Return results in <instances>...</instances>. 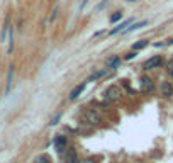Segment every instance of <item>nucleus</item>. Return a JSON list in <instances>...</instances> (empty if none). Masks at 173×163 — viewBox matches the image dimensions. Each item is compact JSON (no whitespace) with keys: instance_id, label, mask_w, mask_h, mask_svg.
Masks as SVG:
<instances>
[{"instance_id":"obj_16","label":"nucleus","mask_w":173,"mask_h":163,"mask_svg":"<svg viewBox=\"0 0 173 163\" xmlns=\"http://www.w3.org/2000/svg\"><path fill=\"white\" fill-rule=\"evenodd\" d=\"M14 49V27L9 26V51L7 53H12Z\"/></svg>"},{"instance_id":"obj_9","label":"nucleus","mask_w":173,"mask_h":163,"mask_svg":"<svg viewBox=\"0 0 173 163\" xmlns=\"http://www.w3.org/2000/svg\"><path fill=\"white\" fill-rule=\"evenodd\" d=\"M12 78H14V65H10V66H9V73H7V82H5V95H9V94H10Z\"/></svg>"},{"instance_id":"obj_17","label":"nucleus","mask_w":173,"mask_h":163,"mask_svg":"<svg viewBox=\"0 0 173 163\" xmlns=\"http://www.w3.org/2000/svg\"><path fill=\"white\" fill-rule=\"evenodd\" d=\"M61 116H63V114H61V112H58V114H54V116L51 117V121H49V126H56L58 122H60Z\"/></svg>"},{"instance_id":"obj_18","label":"nucleus","mask_w":173,"mask_h":163,"mask_svg":"<svg viewBox=\"0 0 173 163\" xmlns=\"http://www.w3.org/2000/svg\"><path fill=\"white\" fill-rule=\"evenodd\" d=\"M122 19V12H114L110 15V22H119Z\"/></svg>"},{"instance_id":"obj_24","label":"nucleus","mask_w":173,"mask_h":163,"mask_svg":"<svg viewBox=\"0 0 173 163\" xmlns=\"http://www.w3.org/2000/svg\"><path fill=\"white\" fill-rule=\"evenodd\" d=\"M105 5H107V0H105V2H102V4H100L99 7H97V10H102V9L105 7Z\"/></svg>"},{"instance_id":"obj_20","label":"nucleus","mask_w":173,"mask_h":163,"mask_svg":"<svg viewBox=\"0 0 173 163\" xmlns=\"http://www.w3.org/2000/svg\"><path fill=\"white\" fill-rule=\"evenodd\" d=\"M34 163H48V158H46L44 155H41V156H38V158L34 160Z\"/></svg>"},{"instance_id":"obj_8","label":"nucleus","mask_w":173,"mask_h":163,"mask_svg":"<svg viewBox=\"0 0 173 163\" xmlns=\"http://www.w3.org/2000/svg\"><path fill=\"white\" fill-rule=\"evenodd\" d=\"M132 22H134V19H127V21L121 22V24H117V26L114 27V29L110 31V32H109V34H110V36H114V34H119V32H122V31H124L126 27L129 26V24H132Z\"/></svg>"},{"instance_id":"obj_13","label":"nucleus","mask_w":173,"mask_h":163,"mask_svg":"<svg viewBox=\"0 0 173 163\" xmlns=\"http://www.w3.org/2000/svg\"><path fill=\"white\" fill-rule=\"evenodd\" d=\"M119 65H121V58L119 56H110L107 60V68H110V70L119 68Z\"/></svg>"},{"instance_id":"obj_5","label":"nucleus","mask_w":173,"mask_h":163,"mask_svg":"<svg viewBox=\"0 0 173 163\" xmlns=\"http://www.w3.org/2000/svg\"><path fill=\"white\" fill-rule=\"evenodd\" d=\"M65 163H78V153L75 148H65Z\"/></svg>"},{"instance_id":"obj_21","label":"nucleus","mask_w":173,"mask_h":163,"mask_svg":"<svg viewBox=\"0 0 173 163\" xmlns=\"http://www.w3.org/2000/svg\"><path fill=\"white\" fill-rule=\"evenodd\" d=\"M166 70H168V73H170V75L173 77V60L166 63Z\"/></svg>"},{"instance_id":"obj_15","label":"nucleus","mask_w":173,"mask_h":163,"mask_svg":"<svg viewBox=\"0 0 173 163\" xmlns=\"http://www.w3.org/2000/svg\"><path fill=\"white\" fill-rule=\"evenodd\" d=\"M148 44H149V41H148V39H141V41H138V43L132 44V49H134V51H138V49H143V48H146Z\"/></svg>"},{"instance_id":"obj_26","label":"nucleus","mask_w":173,"mask_h":163,"mask_svg":"<svg viewBox=\"0 0 173 163\" xmlns=\"http://www.w3.org/2000/svg\"><path fill=\"white\" fill-rule=\"evenodd\" d=\"M168 43H173V39H171V41H168Z\"/></svg>"},{"instance_id":"obj_12","label":"nucleus","mask_w":173,"mask_h":163,"mask_svg":"<svg viewBox=\"0 0 173 163\" xmlns=\"http://www.w3.org/2000/svg\"><path fill=\"white\" fill-rule=\"evenodd\" d=\"M9 15L5 17V22H4V27L0 31V43H5V39H7V32H9Z\"/></svg>"},{"instance_id":"obj_22","label":"nucleus","mask_w":173,"mask_h":163,"mask_svg":"<svg viewBox=\"0 0 173 163\" xmlns=\"http://www.w3.org/2000/svg\"><path fill=\"white\" fill-rule=\"evenodd\" d=\"M134 56H136V51H134V49H132V51H131V53H127V55H126V60H132Z\"/></svg>"},{"instance_id":"obj_11","label":"nucleus","mask_w":173,"mask_h":163,"mask_svg":"<svg viewBox=\"0 0 173 163\" xmlns=\"http://www.w3.org/2000/svg\"><path fill=\"white\" fill-rule=\"evenodd\" d=\"M146 24H148L146 21L136 22V24H129V26L126 27V29L122 31V32H124V34H127V32H132V31H138V29H141V27H143V26H146Z\"/></svg>"},{"instance_id":"obj_1","label":"nucleus","mask_w":173,"mask_h":163,"mask_svg":"<svg viewBox=\"0 0 173 163\" xmlns=\"http://www.w3.org/2000/svg\"><path fill=\"white\" fill-rule=\"evenodd\" d=\"M100 121H102V117H100L99 111H95V109H86L85 112H83V122L88 126H97L100 124Z\"/></svg>"},{"instance_id":"obj_2","label":"nucleus","mask_w":173,"mask_h":163,"mask_svg":"<svg viewBox=\"0 0 173 163\" xmlns=\"http://www.w3.org/2000/svg\"><path fill=\"white\" fill-rule=\"evenodd\" d=\"M104 95H105V100H107V102H116V100L121 99L122 92L117 85H110V87H107V90H105Z\"/></svg>"},{"instance_id":"obj_14","label":"nucleus","mask_w":173,"mask_h":163,"mask_svg":"<svg viewBox=\"0 0 173 163\" xmlns=\"http://www.w3.org/2000/svg\"><path fill=\"white\" fill-rule=\"evenodd\" d=\"M105 73H107V70H102V72H95V73H92L90 77H88V80H86V83H88V82H95V80H99L100 77H104Z\"/></svg>"},{"instance_id":"obj_19","label":"nucleus","mask_w":173,"mask_h":163,"mask_svg":"<svg viewBox=\"0 0 173 163\" xmlns=\"http://www.w3.org/2000/svg\"><path fill=\"white\" fill-rule=\"evenodd\" d=\"M58 10H60V7L58 5H54V9H53V12H51V15H49V21H56V17H58Z\"/></svg>"},{"instance_id":"obj_4","label":"nucleus","mask_w":173,"mask_h":163,"mask_svg":"<svg viewBox=\"0 0 173 163\" xmlns=\"http://www.w3.org/2000/svg\"><path fill=\"white\" fill-rule=\"evenodd\" d=\"M139 88H141V92H144V94H149V92L153 90V80L149 77H141L139 78Z\"/></svg>"},{"instance_id":"obj_25","label":"nucleus","mask_w":173,"mask_h":163,"mask_svg":"<svg viewBox=\"0 0 173 163\" xmlns=\"http://www.w3.org/2000/svg\"><path fill=\"white\" fill-rule=\"evenodd\" d=\"M127 2H138V0H127Z\"/></svg>"},{"instance_id":"obj_7","label":"nucleus","mask_w":173,"mask_h":163,"mask_svg":"<svg viewBox=\"0 0 173 163\" xmlns=\"http://www.w3.org/2000/svg\"><path fill=\"white\" fill-rule=\"evenodd\" d=\"M53 145L58 148V151H63V150L66 148V145H68V139H66V136H61V134H58V136L54 138Z\"/></svg>"},{"instance_id":"obj_3","label":"nucleus","mask_w":173,"mask_h":163,"mask_svg":"<svg viewBox=\"0 0 173 163\" xmlns=\"http://www.w3.org/2000/svg\"><path fill=\"white\" fill-rule=\"evenodd\" d=\"M161 63H163V58H161V56H151L149 60L144 61L143 68H144V70H153V68H158V66H161Z\"/></svg>"},{"instance_id":"obj_23","label":"nucleus","mask_w":173,"mask_h":163,"mask_svg":"<svg viewBox=\"0 0 173 163\" xmlns=\"http://www.w3.org/2000/svg\"><path fill=\"white\" fill-rule=\"evenodd\" d=\"M78 163H95V160L93 158H85V160H82V161H78Z\"/></svg>"},{"instance_id":"obj_10","label":"nucleus","mask_w":173,"mask_h":163,"mask_svg":"<svg viewBox=\"0 0 173 163\" xmlns=\"http://www.w3.org/2000/svg\"><path fill=\"white\" fill-rule=\"evenodd\" d=\"M161 95L163 97H171L173 95V85L168 83V82H163L161 83Z\"/></svg>"},{"instance_id":"obj_6","label":"nucleus","mask_w":173,"mask_h":163,"mask_svg":"<svg viewBox=\"0 0 173 163\" xmlns=\"http://www.w3.org/2000/svg\"><path fill=\"white\" fill-rule=\"evenodd\" d=\"M85 87H86V82H83V83H80V85H77V87H75L73 90L70 92V95H68V97H70V100H75L77 97H80V95L83 94V90H85Z\"/></svg>"}]
</instances>
